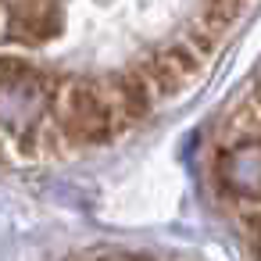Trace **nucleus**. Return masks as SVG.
Returning <instances> with one entry per match:
<instances>
[{"instance_id": "nucleus-1", "label": "nucleus", "mask_w": 261, "mask_h": 261, "mask_svg": "<svg viewBox=\"0 0 261 261\" xmlns=\"http://www.w3.org/2000/svg\"><path fill=\"white\" fill-rule=\"evenodd\" d=\"M50 122L65 136L68 147H97L111 136H118V125L108 111V100L100 93L97 79H72L54 93V115Z\"/></svg>"}, {"instance_id": "nucleus-2", "label": "nucleus", "mask_w": 261, "mask_h": 261, "mask_svg": "<svg viewBox=\"0 0 261 261\" xmlns=\"http://www.w3.org/2000/svg\"><path fill=\"white\" fill-rule=\"evenodd\" d=\"M204 65H207V58H200L186 40H175V43L147 54L136 68L143 72L154 97L161 100V97H179L182 90H190L204 75Z\"/></svg>"}, {"instance_id": "nucleus-3", "label": "nucleus", "mask_w": 261, "mask_h": 261, "mask_svg": "<svg viewBox=\"0 0 261 261\" xmlns=\"http://www.w3.org/2000/svg\"><path fill=\"white\" fill-rule=\"evenodd\" d=\"M54 29H58V18L50 15V4H25L22 15L11 22V33L29 43H43L47 36H54Z\"/></svg>"}]
</instances>
